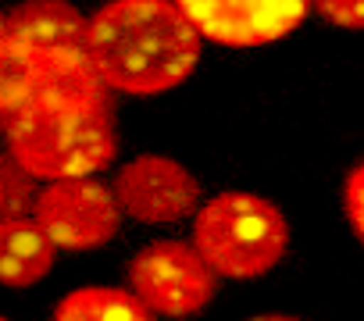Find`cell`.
Wrapping results in <instances>:
<instances>
[{"label": "cell", "mask_w": 364, "mask_h": 321, "mask_svg": "<svg viewBox=\"0 0 364 321\" xmlns=\"http://www.w3.org/2000/svg\"><path fill=\"white\" fill-rule=\"evenodd\" d=\"M204 36L175 0H107L90 18V61L111 93L157 97L200 65Z\"/></svg>", "instance_id": "6da1fadb"}, {"label": "cell", "mask_w": 364, "mask_h": 321, "mask_svg": "<svg viewBox=\"0 0 364 321\" xmlns=\"http://www.w3.org/2000/svg\"><path fill=\"white\" fill-rule=\"evenodd\" d=\"M4 132L8 150L40 183L97 175L118 153L107 97H33Z\"/></svg>", "instance_id": "7a4b0ae2"}, {"label": "cell", "mask_w": 364, "mask_h": 321, "mask_svg": "<svg viewBox=\"0 0 364 321\" xmlns=\"http://www.w3.org/2000/svg\"><path fill=\"white\" fill-rule=\"evenodd\" d=\"M193 246L218 278L250 282L286 257L289 222L257 193H218L193 214Z\"/></svg>", "instance_id": "3957f363"}, {"label": "cell", "mask_w": 364, "mask_h": 321, "mask_svg": "<svg viewBox=\"0 0 364 321\" xmlns=\"http://www.w3.org/2000/svg\"><path fill=\"white\" fill-rule=\"evenodd\" d=\"M129 289L154 317H190L215 300L218 275L193 243L161 239L132 257Z\"/></svg>", "instance_id": "277c9868"}, {"label": "cell", "mask_w": 364, "mask_h": 321, "mask_svg": "<svg viewBox=\"0 0 364 321\" xmlns=\"http://www.w3.org/2000/svg\"><path fill=\"white\" fill-rule=\"evenodd\" d=\"M33 218L50 236L58 250H100L118 236L122 207L114 200V190L97 183L93 175L79 179H50L36 190Z\"/></svg>", "instance_id": "5b68a950"}, {"label": "cell", "mask_w": 364, "mask_h": 321, "mask_svg": "<svg viewBox=\"0 0 364 321\" xmlns=\"http://www.w3.org/2000/svg\"><path fill=\"white\" fill-rule=\"evenodd\" d=\"M111 190L122 214L143 225H171L193 218L204 197L197 175L164 153H139L125 160Z\"/></svg>", "instance_id": "8992f818"}, {"label": "cell", "mask_w": 364, "mask_h": 321, "mask_svg": "<svg viewBox=\"0 0 364 321\" xmlns=\"http://www.w3.org/2000/svg\"><path fill=\"white\" fill-rule=\"evenodd\" d=\"M193 29L218 47H268L289 36L311 11V0H175Z\"/></svg>", "instance_id": "52a82bcc"}, {"label": "cell", "mask_w": 364, "mask_h": 321, "mask_svg": "<svg viewBox=\"0 0 364 321\" xmlns=\"http://www.w3.org/2000/svg\"><path fill=\"white\" fill-rule=\"evenodd\" d=\"M8 40L33 68L90 61V18L68 0H22L8 15Z\"/></svg>", "instance_id": "ba28073f"}, {"label": "cell", "mask_w": 364, "mask_h": 321, "mask_svg": "<svg viewBox=\"0 0 364 321\" xmlns=\"http://www.w3.org/2000/svg\"><path fill=\"white\" fill-rule=\"evenodd\" d=\"M58 246L33 214L0 222V285L26 289L50 275Z\"/></svg>", "instance_id": "9c48e42d"}, {"label": "cell", "mask_w": 364, "mask_h": 321, "mask_svg": "<svg viewBox=\"0 0 364 321\" xmlns=\"http://www.w3.org/2000/svg\"><path fill=\"white\" fill-rule=\"evenodd\" d=\"M54 317L61 321H146L154 317L132 289L122 285H82L61 296L54 307Z\"/></svg>", "instance_id": "30bf717a"}, {"label": "cell", "mask_w": 364, "mask_h": 321, "mask_svg": "<svg viewBox=\"0 0 364 321\" xmlns=\"http://www.w3.org/2000/svg\"><path fill=\"white\" fill-rule=\"evenodd\" d=\"M36 75L29 58L4 36L0 40V129H8L33 100Z\"/></svg>", "instance_id": "8fae6325"}, {"label": "cell", "mask_w": 364, "mask_h": 321, "mask_svg": "<svg viewBox=\"0 0 364 321\" xmlns=\"http://www.w3.org/2000/svg\"><path fill=\"white\" fill-rule=\"evenodd\" d=\"M40 179H33L22 160L11 150H0V222L18 218V214H33V200H36V186Z\"/></svg>", "instance_id": "7c38bea8"}, {"label": "cell", "mask_w": 364, "mask_h": 321, "mask_svg": "<svg viewBox=\"0 0 364 321\" xmlns=\"http://www.w3.org/2000/svg\"><path fill=\"white\" fill-rule=\"evenodd\" d=\"M311 8L339 29H364V0H311Z\"/></svg>", "instance_id": "4fadbf2b"}, {"label": "cell", "mask_w": 364, "mask_h": 321, "mask_svg": "<svg viewBox=\"0 0 364 321\" xmlns=\"http://www.w3.org/2000/svg\"><path fill=\"white\" fill-rule=\"evenodd\" d=\"M343 204H346V218H350L357 239L364 243V160H360V165H353V172L346 175Z\"/></svg>", "instance_id": "5bb4252c"}, {"label": "cell", "mask_w": 364, "mask_h": 321, "mask_svg": "<svg viewBox=\"0 0 364 321\" xmlns=\"http://www.w3.org/2000/svg\"><path fill=\"white\" fill-rule=\"evenodd\" d=\"M8 36V22H4V11H0V40Z\"/></svg>", "instance_id": "9a60e30c"}]
</instances>
